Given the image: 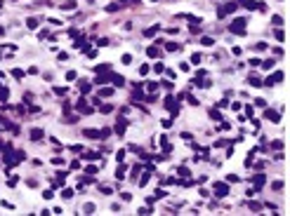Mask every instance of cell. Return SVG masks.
Returning <instances> with one entry per match:
<instances>
[{
    "label": "cell",
    "mask_w": 290,
    "mask_h": 216,
    "mask_svg": "<svg viewBox=\"0 0 290 216\" xmlns=\"http://www.w3.org/2000/svg\"><path fill=\"white\" fill-rule=\"evenodd\" d=\"M248 207H250V209H253V211H259V209H262V205H259V202H250V205H248Z\"/></svg>",
    "instance_id": "cell-21"
},
{
    "label": "cell",
    "mask_w": 290,
    "mask_h": 216,
    "mask_svg": "<svg viewBox=\"0 0 290 216\" xmlns=\"http://www.w3.org/2000/svg\"><path fill=\"white\" fill-rule=\"evenodd\" d=\"M61 197H64V200H71V197H73V190H71V188H64V190H61Z\"/></svg>",
    "instance_id": "cell-11"
},
{
    "label": "cell",
    "mask_w": 290,
    "mask_h": 216,
    "mask_svg": "<svg viewBox=\"0 0 290 216\" xmlns=\"http://www.w3.org/2000/svg\"><path fill=\"white\" fill-rule=\"evenodd\" d=\"M120 197H123L125 202H130V200H132V195H130V193H120Z\"/></svg>",
    "instance_id": "cell-32"
},
{
    "label": "cell",
    "mask_w": 290,
    "mask_h": 216,
    "mask_svg": "<svg viewBox=\"0 0 290 216\" xmlns=\"http://www.w3.org/2000/svg\"><path fill=\"white\" fill-rule=\"evenodd\" d=\"M210 117H215V120H222V115H220V113L215 111V108H212V111H210Z\"/></svg>",
    "instance_id": "cell-28"
},
{
    "label": "cell",
    "mask_w": 290,
    "mask_h": 216,
    "mask_svg": "<svg viewBox=\"0 0 290 216\" xmlns=\"http://www.w3.org/2000/svg\"><path fill=\"white\" fill-rule=\"evenodd\" d=\"M125 132V120H120L118 125H116V134H123Z\"/></svg>",
    "instance_id": "cell-14"
},
{
    "label": "cell",
    "mask_w": 290,
    "mask_h": 216,
    "mask_svg": "<svg viewBox=\"0 0 290 216\" xmlns=\"http://www.w3.org/2000/svg\"><path fill=\"white\" fill-rule=\"evenodd\" d=\"M83 160H90V162H94V160H99V155H97V153H85V155H83Z\"/></svg>",
    "instance_id": "cell-13"
},
{
    "label": "cell",
    "mask_w": 290,
    "mask_h": 216,
    "mask_svg": "<svg viewBox=\"0 0 290 216\" xmlns=\"http://www.w3.org/2000/svg\"><path fill=\"white\" fill-rule=\"evenodd\" d=\"M281 80H283V73L278 71V73H271V75H269V78L264 80V85H269V87H274V85H278Z\"/></svg>",
    "instance_id": "cell-2"
},
{
    "label": "cell",
    "mask_w": 290,
    "mask_h": 216,
    "mask_svg": "<svg viewBox=\"0 0 290 216\" xmlns=\"http://www.w3.org/2000/svg\"><path fill=\"white\" fill-rule=\"evenodd\" d=\"M271 21H274V26H281V24H283V16H278V14H276Z\"/></svg>",
    "instance_id": "cell-23"
},
{
    "label": "cell",
    "mask_w": 290,
    "mask_h": 216,
    "mask_svg": "<svg viewBox=\"0 0 290 216\" xmlns=\"http://www.w3.org/2000/svg\"><path fill=\"white\" fill-rule=\"evenodd\" d=\"M26 26H28V28H36V26H38V19H28Z\"/></svg>",
    "instance_id": "cell-24"
},
{
    "label": "cell",
    "mask_w": 290,
    "mask_h": 216,
    "mask_svg": "<svg viewBox=\"0 0 290 216\" xmlns=\"http://www.w3.org/2000/svg\"><path fill=\"white\" fill-rule=\"evenodd\" d=\"M255 49H257V52H262V49H267V42H257V45H255Z\"/></svg>",
    "instance_id": "cell-26"
},
{
    "label": "cell",
    "mask_w": 290,
    "mask_h": 216,
    "mask_svg": "<svg viewBox=\"0 0 290 216\" xmlns=\"http://www.w3.org/2000/svg\"><path fill=\"white\" fill-rule=\"evenodd\" d=\"M264 117L267 120H271V122H281V115L276 111H271V108H264Z\"/></svg>",
    "instance_id": "cell-4"
},
{
    "label": "cell",
    "mask_w": 290,
    "mask_h": 216,
    "mask_svg": "<svg viewBox=\"0 0 290 216\" xmlns=\"http://www.w3.org/2000/svg\"><path fill=\"white\" fill-rule=\"evenodd\" d=\"M255 186H257V188H262V186H264V176H262V174L255 176Z\"/></svg>",
    "instance_id": "cell-15"
},
{
    "label": "cell",
    "mask_w": 290,
    "mask_h": 216,
    "mask_svg": "<svg viewBox=\"0 0 290 216\" xmlns=\"http://www.w3.org/2000/svg\"><path fill=\"white\" fill-rule=\"evenodd\" d=\"M158 31H161V26H151V28H146V31H144V38H153Z\"/></svg>",
    "instance_id": "cell-9"
},
{
    "label": "cell",
    "mask_w": 290,
    "mask_h": 216,
    "mask_svg": "<svg viewBox=\"0 0 290 216\" xmlns=\"http://www.w3.org/2000/svg\"><path fill=\"white\" fill-rule=\"evenodd\" d=\"M274 63H276V61H274V59H269V61H262V66H264V68H267V71H269V68H274Z\"/></svg>",
    "instance_id": "cell-18"
},
{
    "label": "cell",
    "mask_w": 290,
    "mask_h": 216,
    "mask_svg": "<svg viewBox=\"0 0 290 216\" xmlns=\"http://www.w3.org/2000/svg\"><path fill=\"white\" fill-rule=\"evenodd\" d=\"M99 136H102L99 129H85V139H99Z\"/></svg>",
    "instance_id": "cell-8"
},
{
    "label": "cell",
    "mask_w": 290,
    "mask_h": 216,
    "mask_svg": "<svg viewBox=\"0 0 290 216\" xmlns=\"http://www.w3.org/2000/svg\"><path fill=\"white\" fill-rule=\"evenodd\" d=\"M146 54H149V57H158V47H149Z\"/></svg>",
    "instance_id": "cell-20"
},
{
    "label": "cell",
    "mask_w": 290,
    "mask_h": 216,
    "mask_svg": "<svg viewBox=\"0 0 290 216\" xmlns=\"http://www.w3.org/2000/svg\"><path fill=\"white\" fill-rule=\"evenodd\" d=\"M248 82L253 85V87H259V85H264L262 80H259V78H255V75H250V80H248Z\"/></svg>",
    "instance_id": "cell-12"
},
{
    "label": "cell",
    "mask_w": 290,
    "mask_h": 216,
    "mask_svg": "<svg viewBox=\"0 0 290 216\" xmlns=\"http://www.w3.org/2000/svg\"><path fill=\"white\" fill-rule=\"evenodd\" d=\"M2 33H5V28H0V35H2Z\"/></svg>",
    "instance_id": "cell-33"
},
{
    "label": "cell",
    "mask_w": 290,
    "mask_h": 216,
    "mask_svg": "<svg viewBox=\"0 0 290 216\" xmlns=\"http://www.w3.org/2000/svg\"><path fill=\"white\" fill-rule=\"evenodd\" d=\"M0 7H2V2H0Z\"/></svg>",
    "instance_id": "cell-35"
},
{
    "label": "cell",
    "mask_w": 290,
    "mask_h": 216,
    "mask_svg": "<svg viewBox=\"0 0 290 216\" xmlns=\"http://www.w3.org/2000/svg\"><path fill=\"white\" fill-rule=\"evenodd\" d=\"M0 99H2V101L7 99V90H5V87H0Z\"/></svg>",
    "instance_id": "cell-30"
},
{
    "label": "cell",
    "mask_w": 290,
    "mask_h": 216,
    "mask_svg": "<svg viewBox=\"0 0 290 216\" xmlns=\"http://www.w3.org/2000/svg\"><path fill=\"white\" fill-rule=\"evenodd\" d=\"M229 31L236 33V35H245V19H236V21L229 26Z\"/></svg>",
    "instance_id": "cell-1"
},
{
    "label": "cell",
    "mask_w": 290,
    "mask_h": 216,
    "mask_svg": "<svg viewBox=\"0 0 290 216\" xmlns=\"http://www.w3.org/2000/svg\"><path fill=\"white\" fill-rule=\"evenodd\" d=\"M75 108H78L80 113H92V108L85 103V99H80V101H78V103H75Z\"/></svg>",
    "instance_id": "cell-6"
},
{
    "label": "cell",
    "mask_w": 290,
    "mask_h": 216,
    "mask_svg": "<svg viewBox=\"0 0 290 216\" xmlns=\"http://www.w3.org/2000/svg\"><path fill=\"white\" fill-rule=\"evenodd\" d=\"M146 90H149V92H151V94H153V92H156V90H158V82H149V87H146Z\"/></svg>",
    "instance_id": "cell-22"
},
{
    "label": "cell",
    "mask_w": 290,
    "mask_h": 216,
    "mask_svg": "<svg viewBox=\"0 0 290 216\" xmlns=\"http://www.w3.org/2000/svg\"><path fill=\"white\" fill-rule=\"evenodd\" d=\"M165 108H170L172 115L179 111V106H177V101H175V96H167V99H165Z\"/></svg>",
    "instance_id": "cell-5"
},
{
    "label": "cell",
    "mask_w": 290,
    "mask_h": 216,
    "mask_svg": "<svg viewBox=\"0 0 290 216\" xmlns=\"http://www.w3.org/2000/svg\"><path fill=\"white\" fill-rule=\"evenodd\" d=\"M43 136H45L43 129H38V127H36V129H31V141H40Z\"/></svg>",
    "instance_id": "cell-7"
},
{
    "label": "cell",
    "mask_w": 290,
    "mask_h": 216,
    "mask_svg": "<svg viewBox=\"0 0 290 216\" xmlns=\"http://www.w3.org/2000/svg\"><path fill=\"white\" fill-rule=\"evenodd\" d=\"M123 2H128V0H123Z\"/></svg>",
    "instance_id": "cell-34"
},
{
    "label": "cell",
    "mask_w": 290,
    "mask_h": 216,
    "mask_svg": "<svg viewBox=\"0 0 290 216\" xmlns=\"http://www.w3.org/2000/svg\"><path fill=\"white\" fill-rule=\"evenodd\" d=\"M215 195L217 197H226L229 195V186L226 183H215Z\"/></svg>",
    "instance_id": "cell-3"
},
{
    "label": "cell",
    "mask_w": 290,
    "mask_h": 216,
    "mask_svg": "<svg viewBox=\"0 0 290 216\" xmlns=\"http://www.w3.org/2000/svg\"><path fill=\"white\" fill-rule=\"evenodd\" d=\"M222 10H224V14H231V12H236V2H226Z\"/></svg>",
    "instance_id": "cell-10"
},
{
    "label": "cell",
    "mask_w": 290,
    "mask_h": 216,
    "mask_svg": "<svg viewBox=\"0 0 290 216\" xmlns=\"http://www.w3.org/2000/svg\"><path fill=\"white\" fill-rule=\"evenodd\" d=\"M123 174H125V169H123V167H118V172H116V179H125Z\"/></svg>",
    "instance_id": "cell-27"
},
{
    "label": "cell",
    "mask_w": 290,
    "mask_h": 216,
    "mask_svg": "<svg viewBox=\"0 0 290 216\" xmlns=\"http://www.w3.org/2000/svg\"><path fill=\"white\" fill-rule=\"evenodd\" d=\"M276 38H278V40H283V38H285V33L281 31V28H276Z\"/></svg>",
    "instance_id": "cell-31"
},
{
    "label": "cell",
    "mask_w": 290,
    "mask_h": 216,
    "mask_svg": "<svg viewBox=\"0 0 290 216\" xmlns=\"http://www.w3.org/2000/svg\"><path fill=\"white\" fill-rule=\"evenodd\" d=\"M73 7H75V2H73V0H69V2H64V7H61V10L69 12V10H73Z\"/></svg>",
    "instance_id": "cell-19"
},
{
    "label": "cell",
    "mask_w": 290,
    "mask_h": 216,
    "mask_svg": "<svg viewBox=\"0 0 290 216\" xmlns=\"http://www.w3.org/2000/svg\"><path fill=\"white\" fill-rule=\"evenodd\" d=\"M177 49H179L177 42H167V52H177Z\"/></svg>",
    "instance_id": "cell-17"
},
{
    "label": "cell",
    "mask_w": 290,
    "mask_h": 216,
    "mask_svg": "<svg viewBox=\"0 0 290 216\" xmlns=\"http://www.w3.org/2000/svg\"><path fill=\"white\" fill-rule=\"evenodd\" d=\"M255 103H257L259 108H267V101H264V99H255Z\"/></svg>",
    "instance_id": "cell-29"
},
{
    "label": "cell",
    "mask_w": 290,
    "mask_h": 216,
    "mask_svg": "<svg viewBox=\"0 0 290 216\" xmlns=\"http://www.w3.org/2000/svg\"><path fill=\"white\" fill-rule=\"evenodd\" d=\"M113 82H116V87H123V85H125V80L120 78V75H113Z\"/></svg>",
    "instance_id": "cell-16"
},
{
    "label": "cell",
    "mask_w": 290,
    "mask_h": 216,
    "mask_svg": "<svg viewBox=\"0 0 290 216\" xmlns=\"http://www.w3.org/2000/svg\"><path fill=\"white\" fill-rule=\"evenodd\" d=\"M111 111H113L111 103H104V106H102V113H111Z\"/></svg>",
    "instance_id": "cell-25"
}]
</instances>
